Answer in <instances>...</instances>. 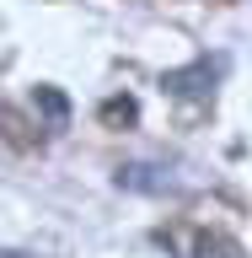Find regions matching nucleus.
<instances>
[{
  "mask_svg": "<svg viewBox=\"0 0 252 258\" xmlns=\"http://www.w3.org/2000/svg\"><path fill=\"white\" fill-rule=\"evenodd\" d=\"M118 188H129V194H177L183 183L166 167H156V161H129V167H118Z\"/></svg>",
  "mask_w": 252,
  "mask_h": 258,
  "instance_id": "nucleus-1",
  "label": "nucleus"
},
{
  "mask_svg": "<svg viewBox=\"0 0 252 258\" xmlns=\"http://www.w3.org/2000/svg\"><path fill=\"white\" fill-rule=\"evenodd\" d=\"M102 118H108V124H129V118H134V102H129V97H113V102H102Z\"/></svg>",
  "mask_w": 252,
  "mask_h": 258,
  "instance_id": "nucleus-4",
  "label": "nucleus"
},
{
  "mask_svg": "<svg viewBox=\"0 0 252 258\" xmlns=\"http://www.w3.org/2000/svg\"><path fill=\"white\" fill-rule=\"evenodd\" d=\"M38 108H43L48 118H59V124H64V118H70V102H64V97L54 92V86H38Z\"/></svg>",
  "mask_w": 252,
  "mask_h": 258,
  "instance_id": "nucleus-3",
  "label": "nucleus"
},
{
  "mask_svg": "<svg viewBox=\"0 0 252 258\" xmlns=\"http://www.w3.org/2000/svg\"><path fill=\"white\" fill-rule=\"evenodd\" d=\"M0 258H27V253H11V247H0Z\"/></svg>",
  "mask_w": 252,
  "mask_h": 258,
  "instance_id": "nucleus-6",
  "label": "nucleus"
},
{
  "mask_svg": "<svg viewBox=\"0 0 252 258\" xmlns=\"http://www.w3.org/2000/svg\"><path fill=\"white\" fill-rule=\"evenodd\" d=\"M209 81H215V70H209V64H193V70L161 76V86H166V92H209Z\"/></svg>",
  "mask_w": 252,
  "mask_h": 258,
  "instance_id": "nucleus-2",
  "label": "nucleus"
},
{
  "mask_svg": "<svg viewBox=\"0 0 252 258\" xmlns=\"http://www.w3.org/2000/svg\"><path fill=\"white\" fill-rule=\"evenodd\" d=\"M199 258H241V253L225 237H204V242H199Z\"/></svg>",
  "mask_w": 252,
  "mask_h": 258,
  "instance_id": "nucleus-5",
  "label": "nucleus"
}]
</instances>
